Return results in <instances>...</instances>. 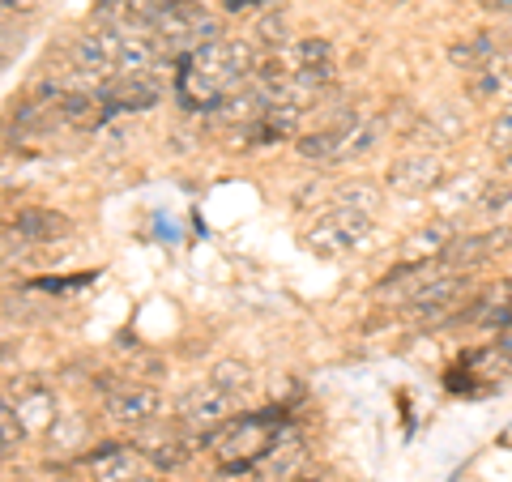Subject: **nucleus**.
<instances>
[{"label": "nucleus", "instance_id": "f257e3e1", "mask_svg": "<svg viewBox=\"0 0 512 482\" xmlns=\"http://www.w3.org/2000/svg\"><path fill=\"white\" fill-rule=\"evenodd\" d=\"M274 423H265L261 414L256 419H227L214 431V453L222 457V474H252V465L261 461V453L274 444Z\"/></svg>", "mask_w": 512, "mask_h": 482}, {"label": "nucleus", "instance_id": "f03ea898", "mask_svg": "<svg viewBox=\"0 0 512 482\" xmlns=\"http://www.w3.org/2000/svg\"><path fill=\"white\" fill-rule=\"evenodd\" d=\"M367 239H372V214L338 210V205H333V210L308 231V248L316 256H325V261H338V256L367 248Z\"/></svg>", "mask_w": 512, "mask_h": 482}, {"label": "nucleus", "instance_id": "7ed1b4c3", "mask_svg": "<svg viewBox=\"0 0 512 482\" xmlns=\"http://www.w3.org/2000/svg\"><path fill=\"white\" fill-rule=\"evenodd\" d=\"M103 410H107V419L116 423V427H150V423L163 419L167 401H163V393H158L154 384H133V380H120L116 389L107 393Z\"/></svg>", "mask_w": 512, "mask_h": 482}, {"label": "nucleus", "instance_id": "20e7f679", "mask_svg": "<svg viewBox=\"0 0 512 482\" xmlns=\"http://www.w3.org/2000/svg\"><path fill=\"white\" fill-rule=\"evenodd\" d=\"M444 184V158L436 150H410L393 158V167L384 171V188H393L397 197H427Z\"/></svg>", "mask_w": 512, "mask_h": 482}, {"label": "nucleus", "instance_id": "39448f33", "mask_svg": "<svg viewBox=\"0 0 512 482\" xmlns=\"http://www.w3.org/2000/svg\"><path fill=\"white\" fill-rule=\"evenodd\" d=\"M466 137V111H461L457 103H440L436 111H427L423 120H414L406 128V146L414 150H444V146H453V141Z\"/></svg>", "mask_w": 512, "mask_h": 482}, {"label": "nucleus", "instance_id": "423d86ee", "mask_svg": "<svg viewBox=\"0 0 512 482\" xmlns=\"http://www.w3.org/2000/svg\"><path fill=\"white\" fill-rule=\"evenodd\" d=\"M231 410H235V397L231 393H222L214 380H205L197 384V389H188L180 397V423L184 427H197V431H214L231 419Z\"/></svg>", "mask_w": 512, "mask_h": 482}, {"label": "nucleus", "instance_id": "0eeeda50", "mask_svg": "<svg viewBox=\"0 0 512 482\" xmlns=\"http://www.w3.org/2000/svg\"><path fill=\"white\" fill-rule=\"evenodd\" d=\"M86 461L94 470V482H137L141 474H146V465H150L141 448H128V444H116V440L94 448Z\"/></svg>", "mask_w": 512, "mask_h": 482}, {"label": "nucleus", "instance_id": "6e6552de", "mask_svg": "<svg viewBox=\"0 0 512 482\" xmlns=\"http://www.w3.org/2000/svg\"><path fill=\"white\" fill-rule=\"evenodd\" d=\"M466 291V273H457V269H444V273H436L419 295H414L410 303H406V312L414 316V320H440V316H448V308L457 303V295Z\"/></svg>", "mask_w": 512, "mask_h": 482}, {"label": "nucleus", "instance_id": "1a4fd4ad", "mask_svg": "<svg viewBox=\"0 0 512 482\" xmlns=\"http://www.w3.org/2000/svg\"><path fill=\"white\" fill-rule=\"evenodd\" d=\"M103 99H107V111L116 116V111H150L163 103V86L154 82L150 73L141 77H111L103 86Z\"/></svg>", "mask_w": 512, "mask_h": 482}, {"label": "nucleus", "instance_id": "9d476101", "mask_svg": "<svg viewBox=\"0 0 512 482\" xmlns=\"http://www.w3.org/2000/svg\"><path fill=\"white\" fill-rule=\"evenodd\" d=\"M504 43H508L504 30H474V35L448 43V64H453V69H461V73H478L495 52H500Z\"/></svg>", "mask_w": 512, "mask_h": 482}, {"label": "nucleus", "instance_id": "9b49d317", "mask_svg": "<svg viewBox=\"0 0 512 482\" xmlns=\"http://www.w3.org/2000/svg\"><path fill=\"white\" fill-rule=\"evenodd\" d=\"M508 86H512V43H504L478 73H470V99L491 103V99H500Z\"/></svg>", "mask_w": 512, "mask_h": 482}, {"label": "nucleus", "instance_id": "f8f14e48", "mask_svg": "<svg viewBox=\"0 0 512 482\" xmlns=\"http://www.w3.org/2000/svg\"><path fill=\"white\" fill-rule=\"evenodd\" d=\"M384 124H389L384 116L342 124V128H338V158H333V163H355V158L372 154V150L380 146V137H384Z\"/></svg>", "mask_w": 512, "mask_h": 482}, {"label": "nucleus", "instance_id": "ddd939ff", "mask_svg": "<svg viewBox=\"0 0 512 482\" xmlns=\"http://www.w3.org/2000/svg\"><path fill=\"white\" fill-rule=\"evenodd\" d=\"M303 465V440L299 436H274V444L261 453V461L252 465V474L269 482V478H291Z\"/></svg>", "mask_w": 512, "mask_h": 482}, {"label": "nucleus", "instance_id": "4468645a", "mask_svg": "<svg viewBox=\"0 0 512 482\" xmlns=\"http://www.w3.org/2000/svg\"><path fill=\"white\" fill-rule=\"evenodd\" d=\"M453 227L440 218V222H427L423 231H414L406 239V248H402V265H427V261H440V256L448 252V244H453Z\"/></svg>", "mask_w": 512, "mask_h": 482}, {"label": "nucleus", "instance_id": "2eb2a0df", "mask_svg": "<svg viewBox=\"0 0 512 482\" xmlns=\"http://www.w3.org/2000/svg\"><path fill=\"white\" fill-rule=\"evenodd\" d=\"M163 43H158V35H124L120 43V56H116V77H141L150 73L158 60H163Z\"/></svg>", "mask_w": 512, "mask_h": 482}, {"label": "nucleus", "instance_id": "dca6fc26", "mask_svg": "<svg viewBox=\"0 0 512 482\" xmlns=\"http://www.w3.org/2000/svg\"><path fill=\"white\" fill-rule=\"evenodd\" d=\"M56 107H60V120H69V124H77V128H94L99 120L111 116L103 90H69Z\"/></svg>", "mask_w": 512, "mask_h": 482}, {"label": "nucleus", "instance_id": "f3484780", "mask_svg": "<svg viewBox=\"0 0 512 482\" xmlns=\"http://www.w3.org/2000/svg\"><path fill=\"white\" fill-rule=\"evenodd\" d=\"M30 244H56V239L69 235V218L56 214V210H39V205H30V210L18 214V222H13Z\"/></svg>", "mask_w": 512, "mask_h": 482}, {"label": "nucleus", "instance_id": "a211bd4d", "mask_svg": "<svg viewBox=\"0 0 512 482\" xmlns=\"http://www.w3.org/2000/svg\"><path fill=\"white\" fill-rule=\"evenodd\" d=\"M137 448L146 453L154 470H180V465L192 461V444L184 436H141Z\"/></svg>", "mask_w": 512, "mask_h": 482}, {"label": "nucleus", "instance_id": "6ab92c4d", "mask_svg": "<svg viewBox=\"0 0 512 482\" xmlns=\"http://www.w3.org/2000/svg\"><path fill=\"white\" fill-rule=\"evenodd\" d=\"M483 188H487V180L483 175H474V171H466V175H457V180H448V184H440L436 192H440V210L444 214H457V210H474L478 205V197H483Z\"/></svg>", "mask_w": 512, "mask_h": 482}, {"label": "nucleus", "instance_id": "aec40b11", "mask_svg": "<svg viewBox=\"0 0 512 482\" xmlns=\"http://www.w3.org/2000/svg\"><path fill=\"white\" fill-rule=\"evenodd\" d=\"M329 205H338V210L376 214V210H380V184H372V180H346V184L333 188Z\"/></svg>", "mask_w": 512, "mask_h": 482}, {"label": "nucleus", "instance_id": "412c9836", "mask_svg": "<svg viewBox=\"0 0 512 482\" xmlns=\"http://www.w3.org/2000/svg\"><path fill=\"white\" fill-rule=\"evenodd\" d=\"M210 380L218 384L222 393H231L235 401H244V397L256 389V372H252L248 363H239V359H222V363H214Z\"/></svg>", "mask_w": 512, "mask_h": 482}, {"label": "nucleus", "instance_id": "4be33fe9", "mask_svg": "<svg viewBox=\"0 0 512 482\" xmlns=\"http://www.w3.org/2000/svg\"><path fill=\"white\" fill-rule=\"evenodd\" d=\"M333 60V43L325 35H303L286 47V64L291 69H312V64H329Z\"/></svg>", "mask_w": 512, "mask_h": 482}, {"label": "nucleus", "instance_id": "5701e85b", "mask_svg": "<svg viewBox=\"0 0 512 482\" xmlns=\"http://www.w3.org/2000/svg\"><path fill=\"white\" fill-rule=\"evenodd\" d=\"M295 154L308 158V163H333V158H338V128H316V133H303L295 141Z\"/></svg>", "mask_w": 512, "mask_h": 482}, {"label": "nucleus", "instance_id": "b1692460", "mask_svg": "<svg viewBox=\"0 0 512 482\" xmlns=\"http://www.w3.org/2000/svg\"><path fill=\"white\" fill-rule=\"evenodd\" d=\"M286 13L282 9H269V13H261L256 18V26H252V43L261 47V52H278V47H291L286 43Z\"/></svg>", "mask_w": 512, "mask_h": 482}, {"label": "nucleus", "instance_id": "393cba45", "mask_svg": "<svg viewBox=\"0 0 512 482\" xmlns=\"http://www.w3.org/2000/svg\"><path fill=\"white\" fill-rule=\"evenodd\" d=\"M508 210H512V184H508V180L487 184V188H483V197H478V205H474V214H478V218H487V222L504 218Z\"/></svg>", "mask_w": 512, "mask_h": 482}, {"label": "nucleus", "instance_id": "a878e982", "mask_svg": "<svg viewBox=\"0 0 512 482\" xmlns=\"http://www.w3.org/2000/svg\"><path fill=\"white\" fill-rule=\"evenodd\" d=\"M26 440V423H22V414L13 401H5V410H0V448L5 453H13V448H22Z\"/></svg>", "mask_w": 512, "mask_h": 482}, {"label": "nucleus", "instance_id": "bb28decb", "mask_svg": "<svg viewBox=\"0 0 512 482\" xmlns=\"http://www.w3.org/2000/svg\"><path fill=\"white\" fill-rule=\"evenodd\" d=\"M295 82L308 90V94L325 90V86L333 82V60H329V64H312V69H295Z\"/></svg>", "mask_w": 512, "mask_h": 482}, {"label": "nucleus", "instance_id": "cd10ccee", "mask_svg": "<svg viewBox=\"0 0 512 482\" xmlns=\"http://www.w3.org/2000/svg\"><path fill=\"white\" fill-rule=\"evenodd\" d=\"M487 141H491V150H495V154H500V150H508V146H512V107H504L500 116H495L491 133H487Z\"/></svg>", "mask_w": 512, "mask_h": 482}, {"label": "nucleus", "instance_id": "c85d7f7f", "mask_svg": "<svg viewBox=\"0 0 512 482\" xmlns=\"http://www.w3.org/2000/svg\"><path fill=\"white\" fill-rule=\"evenodd\" d=\"M483 248H487V261H491V256L512 252V227H491V231H483Z\"/></svg>", "mask_w": 512, "mask_h": 482}, {"label": "nucleus", "instance_id": "c756f323", "mask_svg": "<svg viewBox=\"0 0 512 482\" xmlns=\"http://www.w3.org/2000/svg\"><path fill=\"white\" fill-rule=\"evenodd\" d=\"M320 192H325V180H316V184H308V188H299V192H295V210H308V205L320 197Z\"/></svg>", "mask_w": 512, "mask_h": 482}, {"label": "nucleus", "instance_id": "7c9ffc66", "mask_svg": "<svg viewBox=\"0 0 512 482\" xmlns=\"http://www.w3.org/2000/svg\"><path fill=\"white\" fill-rule=\"evenodd\" d=\"M478 9L495 13V18H508V13H512V0H478Z\"/></svg>", "mask_w": 512, "mask_h": 482}, {"label": "nucleus", "instance_id": "2f4dec72", "mask_svg": "<svg viewBox=\"0 0 512 482\" xmlns=\"http://www.w3.org/2000/svg\"><path fill=\"white\" fill-rule=\"evenodd\" d=\"M252 5H261V0H222V9H227V13H244Z\"/></svg>", "mask_w": 512, "mask_h": 482}, {"label": "nucleus", "instance_id": "473e14b6", "mask_svg": "<svg viewBox=\"0 0 512 482\" xmlns=\"http://www.w3.org/2000/svg\"><path fill=\"white\" fill-rule=\"evenodd\" d=\"M35 9V0H5V13H30Z\"/></svg>", "mask_w": 512, "mask_h": 482}, {"label": "nucleus", "instance_id": "72a5a7b5", "mask_svg": "<svg viewBox=\"0 0 512 482\" xmlns=\"http://www.w3.org/2000/svg\"><path fill=\"white\" fill-rule=\"evenodd\" d=\"M137 482H167V478H158V474H141Z\"/></svg>", "mask_w": 512, "mask_h": 482}, {"label": "nucleus", "instance_id": "f704fd0d", "mask_svg": "<svg viewBox=\"0 0 512 482\" xmlns=\"http://www.w3.org/2000/svg\"><path fill=\"white\" fill-rule=\"evenodd\" d=\"M504 22H508V26H504V39L512 43V13H508V18H504Z\"/></svg>", "mask_w": 512, "mask_h": 482}, {"label": "nucleus", "instance_id": "c9c22d12", "mask_svg": "<svg viewBox=\"0 0 512 482\" xmlns=\"http://www.w3.org/2000/svg\"><path fill=\"white\" fill-rule=\"evenodd\" d=\"M291 482H320V478H291Z\"/></svg>", "mask_w": 512, "mask_h": 482}, {"label": "nucleus", "instance_id": "e433bc0d", "mask_svg": "<svg viewBox=\"0 0 512 482\" xmlns=\"http://www.w3.org/2000/svg\"><path fill=\"white\" fill-rule=\"evenodd\" d=\"M508 286H512V278H508Z\"/></svg>", "mask_w": 512, "mask_h": 482}]
</instances>
